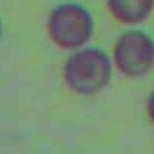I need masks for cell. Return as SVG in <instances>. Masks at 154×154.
<instances>
[{
	"label": "cell",
	"mask_w": 154,
	"mask_h": 154,
	"mask_svg": "<svg viewBox=\"0 0 154 154\" xmlns=\"http://www.w3.org/2000/svg\"><path fill=\"white\" fill-rule=\"evenodd\" d=\"M113 67L112 58L104 49L84 46L74 51L66 60L63 68L64 81L74 94L91 97L107 88Z\"/></svg>",
	"instance_id": "6da1fadb"
},
{
	"label": "cell",
	"mask_w": 154,
	"mask_h": 154,
	"mask_svg": "<svg viewBox=\"0 0 154 154\" xmlns=\"http://www.w3.org/2000/svg\"><path fill=\"white\" fill-rule=\"evenodd\" d=\"M46 27L54 45L74 51L86 46L91 40L95 33V19L85 6L66 2L51 11Z\"/></svg>",
	"instance_id": "7a4b0ae2"
},
{
	"label": "cell",
	"mask_w": 154,
	"mask_h": 154,
	"mask_svg": "<svg viewBox=\"0 0 154 154\" xmlns=\"http://www.w3.org/2000/svg\"><path fill=\"white\" fill-rule=\"evenodd\" d=\"M111 58L121 75L141 78L154 67V39L141 29L128 30L116 39Z\"/></svg>",
	"instance_id": "3957f363"
},
{
	"label": "cell",
	"mask_w": 154,
	"mask_h": 154,
	"mask_svg": "<svg viewBox=\"0 0 154 154\" xmlns=\"http://www.w3.org/2000/svg\"><path fill=\"white\" fill-rule=\"evenodd\" d=\"M106 5L116 22L131 27L145 23L154 11V0H106Z\"/></svg>",
	"instance_id": "277c9868"
},
{
	"label": "cell",
	"mask_w": 154,
	"mask_h": 154,
	"mask_svg": "<svg viewBox=\"0 0 154 154\" xmlns=\"http://www.w3.org/2000/svg\"><path fill=\"white\" fill-rule=\"evenodd\" d=\"M146 111L150 121L154 125V89L150 93L146 102Z\"/></svg>",
	"instance_id": "5b68a950"
},
{
	"label": "cell",
	"mask_w": 154,
	"mask_h": 154,
	"mask_svg": "<svg viewBox=\"0 0 154 154\" xmlns=\"http://www.w3.org/2000/svg\"><path fill=\"white\" fill-rule=\"evenodd\" d=\"M0 36H1V24H0Z\"/></svg>",
	"instance_id": "8992f818"
}]
</instances>
